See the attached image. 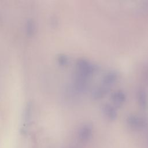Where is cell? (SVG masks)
Returning <instances> with one entry per match:
<instances>
[{
	"label": "cell",
	"instance_id": "obj_1",
	"mask_svg": "<svg viewBox=\"0 0 148 148\" xmlns=\"http://www.w3.org/2000/svg\"><path fill=\"white\" fill-rule=\"evenodd\" d=\"M77 66L79 75L86 78L92 75L95 70L94 66L91 63L84 60L78 61Z\"/></svg>",
	"mask_w": 148,
	"mask_h": 148
},
{
	"label": "cell",
	"instance_id": "obj_2",
	"mask_svg": "<svg viewBox=\"0 0 148 148\" xmlns=\"http://www.w3.org/2000/svg\"><path fill=\"white\" fill-rule=\"evenodd\" d=\"M127 121L128 124L134 128L140 129L143 128L146 125V121L142 117L137 116H130L128 118Z\"/></svg>",
	"mask_w": 148,
	"mask_h": 148
},
{
	"label": "cell",
	"instance_id": "obj_3",
	"mask_svg": "<svg viewBox=\"0 0 148 148\" xmlns=\"http://www.w3.org/2000/svg\"><path fill=\"white\" fill-rule=\"evenodd\" d=\"M117 79V74L114 72H109L107 73L103 77V85L109 87L110 85L113 84Z\"/></svg>",
	"mask_w": 148,
	"mask_h": 148
},
{
	"label": "cell",
	"instance_id": "obj_4",
	"mask_svg": "<svg viewBox=\"0 0 148 148\" xmlns=\"http://www.w3.org/2000/svg\"><path fill=\"white\" fill-rule=\"evenodd\" d=\"M112 101L117 106L122 105L125 101V95L121 91H117L112 94Z\"/></svg>",
	"mask_w": 148,
	"mask_h": 148
},
{
	"label": "cell",
	"instance_id": "obj_5",
	"mask_svg": "<svg viewBox=\"0 0 148 148\" xmlns=\"http://www.w3.org/2000/svg\"><path fill=\"white\" fill-rule=\"evenodd\" d=\"M102 110L104 114L110 120H114L117 116L116 109L109 104L105 105L102 108Z\"/></svg>",
	"mask_w": 148,
	"mask_h": 148
},
{
	"label": "cell",
	"instance_id": "obj_6",
	"mask_svg": "<svg viewBox=\"0 0 148 148\" xmlns=\"http://www.w3.org/2000/svg\"><path fill=\"white\" fill-rule=\"evenodd\" d=\"M147 93L143 90H140L138 92V101L140 107L143 109H147L148 108V98Z\"/></svg>",
	"mask_w": 148,
	"mask_h": 148
},
{
	"label": "cell",
	"instance_id": "obj_7",
	"mask_svg": "<svg viewBox=\"0 0 148 148\" xmlns=\"http://www.w3.org/2000/svg\"><path fill=\"white\" fill-rule=\"evenodd\" d=\"M108 90L109 87L101 85L94 90L92 92V95L95 98H100L105 95V94L108 91Z\"/></svg>",
	"mask_w": 148,
	"mask_h": 148
},
{
	"label": "cell",
	"instance_id": "obj_8",
	"mask_svg": "<svg viewBox=\"0 0 148 148\" xmlns=\"http://www.w3.org/2000/svg\"><path fill=\"white\" fill-rule=\"evenodd\" d=\"M91 134V127L89 125H84L80 131V138L82 140L88 139Z\"/></svg>",
	"mask_w": 148,
	"mask_h": 148
},
{
	"label": "cell",
	"instance_id": "obj_9",
	"mask_svg": "<svg viewBox=\"0 0 148 148\" xmlns=\"http://www.w3.org/2000/svg\"><path fill=\"white\" fill-rule=\"evenodd\" d=\"M58 60L59 64H61V65H63L66 64L67 62H68V58L64 55H62V56H59Z\"/></svg>",
	"mask_w": 148,
	"mask_h": 148
},
{
	"label": "cell",
	"instance_id": "obj_10",
	"mask_svg": "<svg viewBox=\"0 0 148 148\" xmlns=\"http://www.w3.org/2000/svg\"><path fill=\"white\" fill-rule=\"evenodd\" d=\"M27 32L29 34H31L32 33H33L34 31V25L33 24L29 21V23H28L27 24Z\"/></svg>",
	"mask_w": 148,
	"mask_h": 148
}]
</instances>
